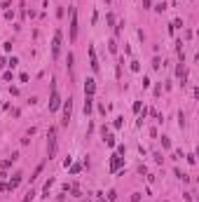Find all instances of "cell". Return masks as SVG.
<instances>
[{"label":"cell","instance_id":"11","mask_svg":"<svg viewBox=\"0 0 199 202\" xmlns=\"http://www.w3.org/2000/svg\"><path fill=\"white\" fill-rule=\"evenodd\" d=\"M91 101H94V96H84V115L91 113Z\"/></svg>","mask_w":199,"mask_h":202},{"label":"cell","instance_id":"17","mask_svg":"<svg viewBox=\"0 0 199 202\" xmlns=\"http://www.w3.org/2000/svg\"><path fill=\"white\" fill-rule=\"evenodd\" d=\"M16 64H19V61H16V57H12V59H10V61H7V66H12V68H14V66H16Z\"/></svg>","mask_w":199,"mask_h":202},{"label":"cell","instance_id":"19","mask_svg":"<svg viewBox=\"0 0 199 202\" xmlns=\"http://www.w3.org/2000/svg\"><path fill=\"white\" fill-rule=\"evenodd\" d=\"M162 146H164V148H171V144H169V139H166V136H162Z\"/></svg>","mask_w":199,"mask_h":202},{"label":"cell","instance_id":"9","mask_svg":"<svg viewBox=\"0 0 199 202\" xmlns=\"http://www.w3.org/2000/svg\"><path fill=\"white\" fill-rule=\"evenodd\" d=\"M89 61H91L94 73H99V59H96V49H94V47H89Z\"/></svg>","mask_w":199,"mask_h":202},{"label":"cell","instance_id":"7","mask_svg":"<svg viewBox=\"0 0 199 202\" xmlns=\"http://www.w3.org/2000/svg\"><path fill=\"white\" fill-rule=\"evenodd\" d=\"M94 92H96L94 78H87V82H84V96H94Z\"/></svg>","mask_w":199,"mask_h":202},{"label":"cell","instance_id":"16","mask_svg":"<svg viewBox=\"0 0 199 202\" xmlns=\"http://www.w3.org/2000/svg\"><path fill=\"white\" fill-rule=\"evenodd\" d=\"M131 202H141V193H134V195H131Z\"/></svg>","mask_w":199,"mask_h":202},{"label":"cell","instance_id":"5","mask_svg":"<svg viewBox=\"0 0 199 202\" xmlns=\"http://www.w3.org/2000/svg\"><path fill=\"white\" fill-rule=\"evenodd\" d=\"M77 38V10H70V40Z\"/></svg>","mask_w":199,"mask_h":202},{"label":"cell","instance_id":"14","mask_svg":"<svg viewBox=\"0 0 199 202\" xmlns=\"http://www.w3.org/2000/svg\"><path fill=\"white\" fill-rule=\"evenodd\" d=\"M105 19H108V24H110V26H115V14H108Z\"/></svg>","mask_w":199,"mask_h":202},{"label":"cell","instance_id":"21","mask_svg":"<svg viewBox=\"0 0 199 202\" xmlns=\"http://www.w3.org/2000/svg\"><path fill=\"white\" fill-rule=\"evenodd\" d=\"M105 2H110V0H105Z\"/></svg>","mask_w":199,"mask_h":202},{"label":"cell","instance_id":"13","mask_svg":"<svg viewBox=\"0 0 199 202\" xmlns=\"http://www.w3.org/2000/svg\"><path fill=\"white\" fill-rule=\"evenodd\" d=\"M122 120H124V117H115V122H113V127H115V129H120V127H122Z\"/></svg>","mask_w":199,"mask_h":202},{"label":"cell","instance_id":"3","mask_svg":"<svg viewBox=\"0 0 199 202\" xmlns=\"http://www.w3.org/2000/svg\"><path fill=\"white\" fill-rule=\"evenodd\" d=\"M59 52H61V28H56V33H54V40H52V57L59 59Z\"/></svg>","mask_w":199,"mask_h":202},{"label":"cell","instance_id":"20","mask_svg":"<svg viewBox=\"0 0 199 202\" xmlns=\"http://www.w3.org/2000/svg\"><path fill=\"white\" fill-rule=\"evenodd\" d=\"M150 2H152V0H143V7H145V10H150Z\"/></svg>","mask_w":199,"mask_h":202},{"label":"cell","instance_id":"6","mask_svg":"<svg viewBox=\"0 0 199 202\" xmlns=\"http://www.w3.org/2000/svg\"><path fill=\"white\" fill-rule=\"evenodd\" d=\"M124 165V158H122V155H110V172H113V174H115V172H120V167Z\"/></svg>","mask_w":199,"mask_h":202},{"label":"cell","instance_id":"12","mask_svg":"<svg viewBox=\"0 0 199 202\" xmlns=\"http://www.w3.org/2000/svg\"><path fill=\"white\" fill-rule=\"evenodd\" d=\"M33 197H35V191H28V193H26V197H24V202H31Z\"/></svg>","mask_w":199,"mask_h":202},{"label":"cell","instance_id":"10","mask_svg":"<svg viewBox=\"0 0 199 202\" xmlns=\"http://www.w3.org/2000/svg\"><path fill=\"white\" fill-rule=\"evenodd\" d=\"M103 141H105L108 146H115V136H113V134H110L108 129H103Z\"/></svg>","mask_w":199,"mask_h":202},{"label":"cell","instance_id":"18","mask_svg":"<svg viewBox=\"0 0 199 202\" xmlns=\"http://www.w3.org/2000/svg\"><path fill=\"white\" fill-rule=\"evenodd\" d=\"M178 122H180V127H185V115L183 113H178Z\"/></svg>","mask_w":199,"mask_h":202},{"label":"cell","instance_id":"15","mask_svg":"<svg viewBox=\"0 0 199 202\" xmlns=\"http://www.w3.org/2000/svg\"><path fill=\"white\" fill-rule=\"evenodd\" d=\"M131 71H134V73H138V71H141V66H138L136 61H131Z\"/></svg>","mask_w":199,"mask_h":202},{"label":"cell","instance_id":"2","mask_svg":"<svg viewBox=\"0 0 199 202\" xmlns=\"http://www.w3.org/2000/svg\"><path fill=\"white\" fill-rule=\"evenodd\" d=\"M70 113H73V99L68 96V101L63 103V120H61V127H68V122H70Z\"/></svg>","mask_w":199,"mask_h":202},{"label":"cell","instance_id":"4","mask_svg":"<svg viewBox=\"0 0 199 202\" xmlns=\"http://www.w3.org/2000/svg\"><path fill=\"white\" fill-rule=\"evenodd\" d=\"M59 106H61V96H59V92H56V85H52V99H49V111H52V113H56V111H59Z\"/></svg>","mask_w":199,"mask_h":202},{"label":"cell","instance_id":"1","mask_svg":"<svg viewBox=\"0 0 199 202\" xmlns=\"http://www.w3.org/2000/svg\"><path fill=\"white\" fill-rule=\"evenodd\" d=\"M56 155V127H49V134H47V158L52 160Z\"/></svg>","mask_w":199,"mask_h":202},{"label":"cell","instance_id":"8","mask_svg":"<svg viewBox=\"0 0 199 202\" xmlns=\"http://www.w3.org/2000/svg\"><path fill=\"white\" fill-rule=\"evenodd\" d=\"M21 179H24V174H14L10 179V183H7V191H16L19 188V183H21Z\"/></svg>","mask_w":199,"mask_h":202},{"label":"cell","instance_id":"22","mask_svg":"<svg viewBox=\"0 0 199 202\" xmlns=\"http://www.w3.org/2000/svg\"><path fill=\"white\" fill-rule=\"evenodd\" d=\"M99 202H103V200H99Z\"/></svg>","mask_w":199,"mask_h":202}]
</instances>
